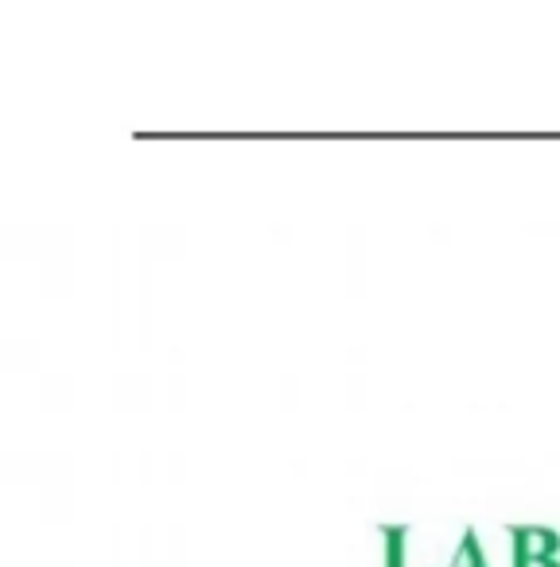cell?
<instances>
[{"instance_id": "cell-1", "label": "cell", "mask_w": 560, "mask_h": 567, "mask_svg": "<svg viewBox=\"0 0 560 567\" xmlns=\"http://www.w3.org/2000/svg\"><path fill=\"white\" fill-rule=\"evenodd\" d=\"M386 567H440L436 544L413 528H386Z\"/></svg>"}, {"instance_id": "cell-2", "label": "cell", "mask_w": 560, "mask_h": 567, "mask_svg": "<svg viewBox=\"0 0 560 567\" xmlns=\"http://www.w3.org/2000/svg\"><path fill=\"white\" fill-rule=\"evenodd\" d=\"M510 536H513V564H521V559H552L560 548V536L541 525L510 528Z\"/></svg>"}, {"instance_id": "cell-3", "label": "cell", "mask_w": 560, "mask_h": 567, "mask_svg": "<svg viewBox=\"0 0 560 567\" xmlns=\"http://www.w3.org/2000/svg\"><path fill=\"white\" fill-rule=\"evenodd\" d=\"M448 567H487V556H482V540L467 528V533H459L456 548H451L448 556Z\"/></svg>"}, {"instance_id": "cell-4", "label": "cell", "mask_w": 560, "mask_h": 567, "mask_svg": "<svg viewBox=\"0 0 560 567\" xmlns=\"http://www.w3.org/2000/svg\"><path fill=\"white\" fill-rule=\"evenodd\" d=\"M513 567H560V559L552 556V559H521V564H513Z\"/></svg>"}]
</instances>
